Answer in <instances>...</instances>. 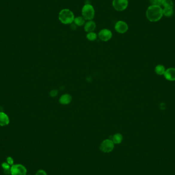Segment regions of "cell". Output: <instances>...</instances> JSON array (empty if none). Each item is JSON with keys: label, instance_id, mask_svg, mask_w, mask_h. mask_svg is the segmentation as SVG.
Here are the masks:
<instances>
[{"label": "cell", "instance_id": "obj_16", "mask_svg": "<svg viewBox=\"0 0 175 175\" xmlns=\"http://www.w3.org/2000/svg\"><path fill=\"white\" fill-rule=\"evenodd\" d=\"M165 71V69L163 66L159 65L156 67L155 72L158 75H164Z\"/></svg>", "mask_w": 175, "mask_h": 175}, {"label": "cell", "instance_id": "obj_18", "mask_svg": "<svg viewBox=\"0 0 175 175\" xmlns=\"http://www.w3.org/2000/svg\"><path fill=\"white\" fill-rule=\"evenodd\" d=\"M2 168L4 170V172L6 174H10V165L7 162H4L2 163Z\"/></svg>", "mask_w": 175, "mask_h": 175}, {"label": "cell", "instance_id": "obj_14", "mask_svg": "<svg viewBox=\"0 0 175 175\" xmlns=\"http://www.w3.org/2000/svg\"><path fill=\"white\" fill-rule=\"evenodd\" d=\"M75 24L77 26H82L85 24V19L83 16H77L74 20Z\"/></svg>", "mask_w": 175, "mask_h": 175}, {"label": "cell", "instance_id": "obj_4", "mask_svg": "<svg viewBox=\"0 0 175 175\" xmlns=\"http://www.w3.org/2000/svg\"><path fill=\"white\" fill-rule=\"evenodd\" d=\"M27 169L25 166L21 164H16L11 165L10 174L11 175H26Z\"/></svg>", "mask_w": 175, "mask_h": 175}, {"label": "cell", "instance_id": "obj_17", "mask_svg": "<svg viewBox=\"0 0 175 175\" xmlns=\"http://www.w3.org/2000/svg\"><path fill=\"white\" fill-rule=\"evenodd\" d=\"M162 5L164 8H173L174 3L172 0H163Z\"/></svg>", "mask_w": 175, "mask_h": 175}, {"label": "cell", "instance_id": "obj_6", "mask_svg": "<svg viewBox=\"0 0 175 175\" xmlns=\"http://www.w3.org/2000/svg\"><path fill=\"white\" fill-rule=\"evenodd\" d=\"M128 4V0H113L112 5L116 10L122 11L127 9Z\"/></svg>", "mask_w": 175, "mask_h": 175}, {"label": "cell", "instance_id": "obj_15", "mask_svg": "<svg viewBox=\"0 0 175 175\" xmlns=\"http://www.w3.org/2000/svg\"><path fill=\"white\" fill-rule=\"evenodd\" d=\"M173 13V8H164V9H163V14L166 17H170L172 16Z\"/></svg>", "mask_w": 175, "mask_h": 175}, {"label": "cell", "instance_id": "obj_1", "mask_svg": "<svg viewBox=\"0 0 175 175\" xmlns=\"http://www.w3.org/2000/svg\"><path fill=\"white\" fill-rule=\"evenodd\" d=\"M146 16L151 22L158 21L163 16L162 8L160 6H150L147 9Z\"/></svg>", "mask_w": 175, "mask_h": 175}, {"label": "cell", "instance_id": "obj_7", "mask_svg": "<svg viewBox=\"0 0 175 175\" xmlns=\"http://www.w3.org/2000/svg\"><path fill=\"white\" fill-rule=\"evenodd\" d=\"M128 25L125 22L119 21L115 24V30L119 34H123L126 33L128 30Z\"/></svg>", "mask_w": 175, "mask_h": 175}, {"label": "cell", "instance_id": "obj_12", "mask_svg": "<svg viewBox=\"0 0 175 175\" xmlns=\"http://www.w3.org/2000/svg\"><path fill=\"white\" fill-rule=\"evenodd\" d=\"M9 118L8 115L4 112H0V126H7L9 124Z\"/></svg>", "mask_w": 175, "mask_h": 175}, {"label": "cell", "instance_id": "obj_13", "mask_svg": "<svg viewBox=\"0 0 175 175\" xmlns=\"http://www.w3.org/2000/svg\"><path fill=\"white\" fill-rule=\"evenodd\" d=\"M122 140H123V137L122 135L119 133H117L113 136L112 140L113 141L114 144H120V143H121Z\"/></svg>", "mask_w": 175, "mask_h": 175}, {"label": "cell", "instance_id": "obj_19", "mask_svg": "<svg viewBox=\"0 0 175 175\" xmlns=\"http://www.w3.org/2000/svg\"><path fill=\"white\" fill-rule=\"evenodd\" d=\"M86 37L89 41H94L97 39V34L93 32H88Z\"/></svg>", "mask_w": 175, "mask_h": 175}, {"label": "cell", "instance_id": "obj_20", "mask_svg": "<svg viewBox=\"0 0 175 175\" xmlns=\"http://www.w3.org/2000/svg\"><path fill=\"white\" fill-rule=\"evenodd\" d=\"M163 0H150V3L152 4V5H162V2Z\"/></svg>", "mask_w": 175, "mask_h": 175}, {"label": "cell", "instance_id": "obj_3", "mask_svg": "<svg viewBox=\"0 0 175 175\" xmlns=\"http://www.w3.org/2000/svg\"><path fill=\"white\" fill-rule=\"evenodd\" d=\"M82 16L85 20L91 21L93 19L95 16V10L94 7L90 4H86L83 6L81 10Z\"/></svg>", "mask_w": 175, "mask_h": 175}, {"label": "cell", "instance_id": "obj_23", "mask_svg": "<svg viewBox=\"0 0 175 175\" xmlns=\"http://www.w3.org/2000/svg\"><path fill=\"white\" fill-rule=\"evenodd\" d=\"M36 175H47V174L44 170H40L37 171Z\"/></svg>", "mask_w": 175, "mask_h": 175}, {"label": "cell", "instance_id": "obj_24", "mask_svg": "<svg viewBox=\"0 0 175 175\" xmlns=\"http://www.w3.org/2000/svg\"></svg>", "mask_w": 175, "mask_h": 175}, {"label": "cell", "instance_id": "obj_10", "mask_svg": "<svg viewBox=\"0 0 175 175\" xmlns=\"http://www.w3.org/2000/svg\"><path fill=\"white\" fill-rule=\"evenodd\" d=\"M96 27V23L92 20L88 21L87 23H85L84 29L85 31L87 32H93Z\"/></svg>", "mask_w": 175, "mask_h": 175}, {"label": "cell", "instance_id": "obj_9", "mask_svg": "<svg viewBox=\"0 0 175 175\" xmlns=\"http://www.w3.org/2000/svg\"><path fill=\"white\" fill-rule=\"evenodd\" d=\"M165 77L170 81L175 80V68H168L165 71L164 74Z\"/></svg>", "mask_w": 175, "mask_h": 175}, {"label": "cell", "instance_id": "obj_21", "mask_svg": "<svg viewBox=\"0 0 175 175\" xmlns=\"http://www.w3.org/2000/svg\"><path fill=\"white\" fill-rule=\"evenodd\" d=\"M6 162L7 163H8L10 165H14L13 163H14V161H13V158L11 157H8L7 158V159H6Z\"/></svg>", "mask_w": 175, "mask_h": 175}, {"label": "cell", "instance_id": "obj_2", "mask_svg": "<svg viewBox=\"0 0 175 175\" xmlns=\"http://www.w3.org/2000/svg\"><path fill=\"white\" fill-rule=\"evenodd\" d=\"M58 19L64 24H70L74 22L75 17L72 11L68 9H64L60 12Z\"/></svg>", "mask_w": 175, "mask_h": 175}, {"label": "cell", "instance_id": "obj_5", "mask_svg": "<svg viewBox=\"0 0 175 175\" xmlns=\"http://www.w3.org/2000/svg\"><path fill=\"white\" fill-rule=\"evenodd\" d=\"M99 148L103 152L108 153L113 150L114 148V143L112 140H104L101 143Z\"/></svg>", "mask_w": 175, "mask_h": 175}, {"label": "cell", "instance_id": "obj_22", "mask_svg": "<svg viewBox=\"0 0 175 175\" xmlns=\"http://www.w3.org/2000/svg\"><path fill=\"white\" fill-rule=\"evenodd\" d=\"M58 94V91L57 90H53L50 93V95L51 97H55Z\"/></svg>", "mask_w": 175, "mask_h": 175}, {"label": "cell", "instance_id": "obj_8", "mask_svg": "<svg viewBox=\"0 0 175 175\" xmlns=\"http://www.w3.org/2000/svg\"><path fill=\"white\" fill-rule=\"evenodd\" d=\"M99 39L104 42H107L111 39L112 33L110 30L107 29H104L100 31L98 33Z\"/></svg>", "mask_w": 175, "mask_h": 175}, {"label": "cell", "instance_id": "obj_11", "mask_svg": "<svg viewBox=\"0 0 175 175\" xmlns=\"http://www.w3.org/2000/svg\"><path fill=\"white\" fill-rule=\"evenodd\" d=\"M72 97L70 95L68 94H65L61 96L60 98L59 101L60 104L63 105H67L71 103L72 101Z\"/></svg>", "mask_w": 175, "mask_h": 175}]
</instances>
